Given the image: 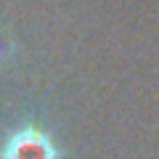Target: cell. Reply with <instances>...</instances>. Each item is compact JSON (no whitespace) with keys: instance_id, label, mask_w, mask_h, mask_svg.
I'll return each instance as SVG.
<instances>
[{"instance_id":"6da1fadb","label":"cell","mask_w":159,"mask_h":159,"mask_svg":"<svg viewBox=\"0 0 159 159\" xmlns=\"http://www.w3.org/2000/svg\"><path fill=\"white\" fill-rule=\"evenodd\" d=\"M3 159H53V146L43 133H19L8 141Z\"/></svg>"}]
</instances>
